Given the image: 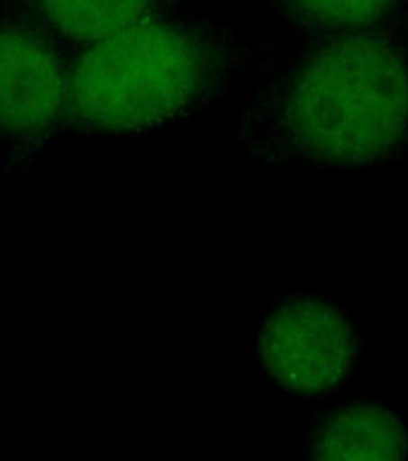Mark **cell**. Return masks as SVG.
<instances>
[{
	"mask_svg": "<svg viewBox=\"0 0 408 461\" xmlns=\"http://www.w3.org/2000/svg\"><path fill=\"white\" fill-rule=\"evenodd\" d=\"M282 22L301 36H339L401 27L408 0H268Z\"/></svg>",
	"mask_w": 408,
	"mask_h": 461,
	"instance_id": "52a82bcc",
	"label": "cell"
},
{
	"mask_svg": "<svg viewBox=\"0 0 408 461\" xmlns=\"http://www.w3.org/2000/svg\"><path fill=\"white\" fill-rule=\"evenodd\" d=\"M237 140L268 168L356 170L408 156V31L314 36L270 55Z\"/></svg>",
	"mask_w": 408,
	"mask_h": 461,
	"instance_id": "6da1fadb",
	"label": "cell"
},
{
	"mask_svg": "<svg viewBox=\"0 0 408 461\" xmlns=\"http://www.w3.org/2000/svg\"><path fill=\"white\" fill-rule=\"evenodd\" d=\"M408 426L378 402H354L329 416L314 431L308 456L316 459H403Z\"/></svg>",
	"mask_w": 408,
	"mask_h": 461,
	"instance_id": "8992f818",
	"label": "cell"
},
{
	"mask_svg": "<svg viewBox=\"0 0 408 461\" xmlns=\"http://www.w3.org/2000/svg\"><path fill=\"white\" fill-rule=\"evenodd\" d=\"M275 50L208 17H150L70 55L65 127L91 139L146 137L256 78Z\"/></svg>",
	"mask_w": 408,
	"mask_h": 461,
	"instance_id": "7a4b0ae2",
	"label": "cell"
},
{
	"mask_svg": "<svg viewBox=\"0 0 408 461\" xmlns=\"http://www.w3.org/2000/svg\"><path fill=\"white\" fill-rule=\"evenodd\" d=\"M8 14L42 29L68 55L150 17L174 12L182 0H6Z\"/></svg>",
	"mask_w": 408,
	"mask_h": 461,
	"instance_id": "5b68a950",
	"label": "cell"
},
{
	"mask_svg": "<svg viewBox=\"0 0 408 461\" xmlns=\"http://www.w3.org/2000/svg\"><path fill=\"white\" fill-rule=\"evenodd\" d=\"M68 95L70 55L25 19L0 17V140L36 156L65 127Z\"/></svg>",
	"mask_w": 408,
	"mask_h": 461,
	"instance_id": "3957f363",
	"label": "cell"
},
{
	"mask_svg": "<svg viewBox=\"0 0 408 461\" xmlns=\"http://www.w3.org/2000/svg\"><path fill=\"white\" fill-rule=\"evenodd\" d=\"M359 340L354 323L333 303L291 297L261 323L256 356L263 375L286 393L322 395L352 373Z\"/></svg>",
	"mask_w": 408,
	"mask_h": 461,
	"instance_id": "277c9868",
	"label": "cell"
}]
</instances>
